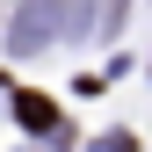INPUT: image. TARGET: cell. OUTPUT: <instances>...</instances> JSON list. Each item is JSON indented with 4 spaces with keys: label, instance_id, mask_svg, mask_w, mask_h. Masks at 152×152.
<instances>
[{
    "label": "cell",
    "instance_id": "cell-1",
    "mask_svg": "<svg viewBox=\"0 0 152 152\" xmlns=\"http://www.w3.org/2000/svg\"><path fill=\"white\" fill-rule=\"evenodd\" d=\"M15 123L22 130H36V138H58V102H51V94H36V87H15Z\"/></svg>",
    "mask_w": 152,
    "mask_h": 152
},
{
    "label": "cell",
    "instance_id": "cell-2",
    "mask_svg": "<svg viewBox=\"0 0 152 152\" xmlns=\"http://www.w3.org/2000/svg\"><path fill=\"white\" fill-rule=\"evenodd\" d=\"M51 36H58V7H51V0H44V7H22V22H15V51L29 58V51H44Z\"/></svg>",
    "mask_w": 152,
    "mask_h": 152
}]
</instances>
